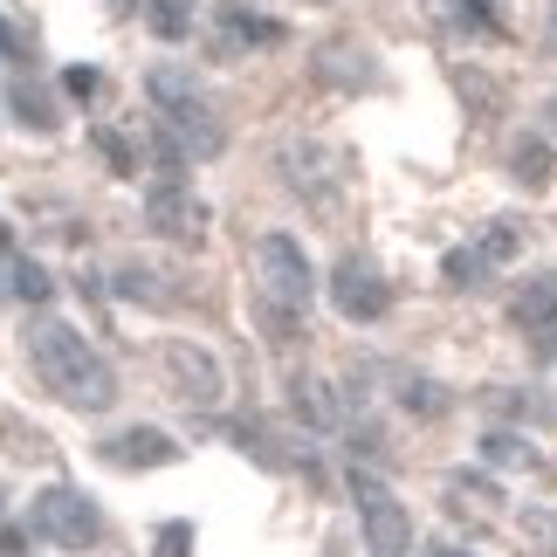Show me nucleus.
<instances>
[{
	"label": "nucleus",
	"instance_id": "1",
	"mask_svg": "<svg viewBox=\"0 0 557 557\" xmlns=\"http://www.w3.org/2000/svg\"><path fill=\"white\" fill-rule=\"evenodd\" d=\"M21 351H28L35 379L49 385L62 406L103 413V406L117 399V372L103 366V351H97L83 331H70L62 317H28V331H21Z\"/></svg>",
	"mask_w": 557,
	"mask_h": 557
},
{
	"label": "nucleus",
	"instance_id": "2",
	"mask_svg": "<svg viewBox=\"0 0 557 557\" xmlns=\"http://www.w3.org/2000/svg\"><path fill=\"white\" fill-rule=\"evenodd\" d=\"M310 289H317V275H310V255L296 234H262L255 242V296H262V331L269 337H289L296 324H304V310H310Z\"/></svg>",
	"mask_w": 557,
	"mask_h": 557
},
{
	"label": "nucleus",
	"instance_id": "3",
	"mask_svg": "<svg viewBox=\"0 0 557 557\" xmlns=\"http://www.w3.org/2000/svg\"><path fill=\"white\" fill-rule=\"evenodd\" d=\"M145 90H152V103H159V124H165V132H173V138L186 145V159H221L227 132H221L213 103L200 97V83H193L186 70H173V62H159V70L145 76Z\"/></svg>",
	"mask_w": 557,
	"mask_h": 557
},
{
	"label": "nucleus",
	"instance_id": "4",
	"mask_svg": "<svg viewBox=\"0 0 557 557\" xmlns=\"http://www.w3.org/2000/svg\"><path fill=\"white\" fill-rule=\"evenodd\" d=\"M351 496H358V530H366V550L372 557L413 550V517H406V503L372 475V468H351Z\"/></svg>",
	"mask_w": 557,
	"mask_h": 557
},
{
	"label": "nucleus",
	"instance_id": "5",
	"mask_svg": "<svg viewBox=\"0 0 557 557\" xmlns=\"http://www.w3.org/2000/svg\"><path fill=\"white\" fill-rule=\"evenodd\" d=\"M28 523L49 544H62V550H90L103 537V509L83 496V488H70V482H49V488H41L35 509H28Z\"/></svg>",
	"mask_w": 557,
	"mask_h": 557
},
{
	"label": "nucleus",
	"instance_id": "6",
	"mask_svg": "<svg viewBox=\"0 0 557 557\" xmlns=\"http://www.w3.org/2000/svg\"><path fill=\"white\" fill-rule=\"evenodd\" d=\"M275 173H283L289 193H304V200H331V193L351 180V159L324 138H289L283 152H275Z\"/></svg>",
	"mask_w": 557,
	"mask_h": 557
},
{
	"label": "nucleus",
	"instance_id": "7",
	"mask_svg": "<svg viewBox=\"0 0 557 557\" xmlns=\"http://www.w3.org/2000/svg\"><path fill=\"white\" fill-rule=\"evenodd\" d=\"M331 304H337V317H351V324H379V317L393 310V283H385V269L372 255H337Z\"/></svg>",
	"mask_w": 557,
	"mask_h": 557
},
{
	"label": "nucleus",
	"instance_id": "8",
	"mask_svg": "<svg viewBox=\"0 0 557 557\" xmlns=\"http://www.w3.org/2000/svg\"><path fill=\"white\" fill-rule=\"evenodd\" d=\"M145 227L193 248V242H207V207L193 200L180 180H152V186H145Z\"/></svg>",
	"mask_w": 557,
	"mask_h": 557
},
{
	"label": "nucleus",
	"instance_id": "9",
	"mask_svg": "<svg viewBox=\"0 0 557 557\" xmlns=\"http://www.w3.org/2000/svg\"><path fill=\"white\" fill-rule=\"evenodd\" d=\"M310 76L324 83V90H372V83H379V55L366 49V41H351V35H331V41L310 49Z\"/></svg>",
	"mask_w": 557,
	"mask_h": 557
},
{
	"label": "nucleus",
	"instance_id": "10",
	"mask_svg": "<svg viewBox=\"0 0 557 557\" xmlns=\"http://www.w3.org/2000/svg\"><path fill=\"white\" fill-rule=\"evenodd\" d=\"M159 372L193 406H213V399H221V385H227L221 366H213V351H200V345H159Z\"/></svg>",
	"mask_w": 557,
	"mask_h": 557
},
{
	"label": "nucleus",
	"instance_id": "11",
	"mask_svg": "<svg viewBox=\"0 0 557 557\" xmlns=\"http://www.w3.org/2000/svg\"><path fill=\"white\" fill-rule=\"evenodd\" d=\"M213 35H221V49H275L289 28L262 8H248V0H221L213 8Z\"/></svg>",
	"mask_w": 557,
	"mask_h": 557
},
{
	"label": "nucleus",
	"instance_id": "12",
	"mask_svg": "<svg viewBox=\"0 0 557 557\" xmlns=\"http://www.w3.org/2000/svg\"><path fill=\"white\" fill-rule=\"evenodd\" d=\"M289 406H296V420H304L310 434H337V426L351 420L345 399H337V385L317 379V372H296V379H289Z\"/></svg>",
	"mask_w": 557,
	"mask_h": 557
},
{
	"label": "nucleus",
	"instance_id": "13",
	"mask_svg": "<svg viewBox=\"0 0 557 557\" xmlns=\"http://www.w3.org/2000/svg\"><path fill=\"white\" fill-rule=\"evenodd\" d=\"M103 461H117V468H173L180 441L159 434V426H124V434L103 441Z\"/></svg>",
	"mask_w": 557,
	"mask_h": 557
},
{
	"label": "nucleus",
	"instance_id": "14",
	"mask_svg": "<svg viewBox=\"0 0 557 557\" xmlns=\"http://www.w3.org/2000/svg\"><path fill=\"white\" fill-rule=\"evenodd\" d=\"M509 324H517V331H550L557 324V269L530 275V283L509 296Z\"/></svg>",
	"mask_w": 557,
	"mask_h": 557
},
{
	"label": "nucleus",
	"instance_id": "15",
	"mask_svg": "<svg viewBox=\"0 0 557 557\" xmlns=\"http://www.w3.org/2000/svg\"><path fill=\"white\" fill-rule=\"evenodd\" d=\"M509 173H517V186H530V193H544V186H550V173H557V159H550V138H537V132H523L517 145H509Z\"/></svg>",
	"mask_w": 557,
	"mask_h": 557
},
{
	"label": "nucleus",
	"instance_id": "16",
	"mask_svg": "<svg viewBox=\"0 0 557 557\" xmlns=\"http://www.w3.org/2000/svg\"><path fill=\"white\" fill-rule=\"evenodd\" d=\"M393 399H399V406H406L413 420H441L447 406H455V393H447V385L420 379V372H399V379H393Z\"/></svg>",
	"mask_w": 557,
	"mask_h": 557
},
{
	"label": "nucleus",
	"instance_id": "17",
	"mask_svg": "<svg viewBox=\"0 0 557 557\" xmlns=\"http://www.w3.org/2000/svg\"><path fill=\"white\" fill-rule=\"evenodd\" d=\"M111 289H117V296H132V304H159V310L180 296V289H173V275H159V269H145V262H124V269L111 275Z\"/></svg>",
	"mask_w": 557,
	"mask_h": 557
},
{
	"label": "nucleus",
	"instance_id": "18",
	"mask_svg": "<svg viewBox=\"0 0 557 557\" xmlns=\"http://www.w3.org/2000/svg\"><path fill=\"white\" fill-rule=\"evenodd\" d=\"M8 111L28 124V132H55V103H49V90H35L28 76H21L14 90H8Z\"/></svg>",
	"mask_w": 557,
	"mask_h": 557
},
{
	"label": "nucleus",
	"instance_id": "19",
	"mask_svg": "<svg viewBox=\"0 0 557 557\" xmlns=\"http://www.w3.org/2000/svg\"><path fill=\"white\" fill-rule=\"evenodd\" d=\"M482 461L488 468H537V447L523 434H482Z\"/></svg>",
	"mask_w": 557,
	"mask_h": 557
},
{
	"label": "nucleus",
	"instance_id": "20",
	"mask_svg": "<svg viewBox=\"0 0 557 557\" xmlns=\"http://www.w3.org/2000/svg\"><path fill=\"white\" fill-rule=\"evenodd\" d=\"M475 248H482L488 262L503 269V262H517V248H523V227H517V221H488V227L475 234Z\"/></svg>",
	"mask_w": 557,
	"mask_h": 557
},
{
	"label": "nucleus",
	"instance_id": "21",
	"mask_svg": "<svg viewBox=\"0 0 557 557\" xmlns=\"http://www.w3.org/2000/svg\"><path fill=\"white\" fill-rule=\"evenodd\" d=\"M488 269H496V262H488V255H482L475 242H468V248H455V255H447V262H441V275H447V283H455V289H475Z\"/></svg>",
	"mask_w": 557,
	"mask_h": 557
},
{
	"label": "nucleus",
	"instance_id": "22",
	"mask_svg": "<svg viewBox=\"0 0 557 557\" xmlns=\"http://www.w3.org/2000/svg\"><path fill=\"white\" fill-rule=\"evenodd\" d=\"M447 503H455V509H482V517H488V509H503V488L475 482V475H455V482H447Z\"/></svg>",
	"mask_w": 557,
	"mask_h": 557
},
{
	"label": "nucleus",
	"instance_id": "23",
	"mask_svg": "<svg viewBox=\"0 0 557 557\" xmlns=\"http://www.w3.org/2000/svg\"><path fill=\"white\" fill-rule=\"evenodd\" d=\"M14 296H21V304H49V296H55V283H49V269H41V262H28V255H21V262H14Z\"/></svg>",
	"mask_w": 557,
	"mask_h": 557
},
{
	"label": "nucleus",
	"instance_id": "24",
	"mask_svg": "<svg viewBox=\"0 0 557 557\" xmlns=\"http://www.w3.org/2000/svg\"><path fill=\"white\" fill-rule=\"evenodd\" d=\"M97 152H103V165H111V173H124V180L138 173V152H132V145H124V132H111V124H103V132H97Z\"/></svg>",
	"mask_w": 557,
	"mask_h": 557
},
{
	"label": "nucleus",
	"instance_id": "25",
	"mask_svg": "<svg viewBox=\"0 0 557 557\" xmlns=\"http://www.w3.org/2000/svg\"><path fill=\"white\" fill-rule=\"evenodd\" d=\"M145 14H152V28H159L165 41H180V35H186V0H152Z\"/></svg>",
	"mask_w": 557,
	"mask_h": 557
},
{
	"label": "nucleus",
	"instance_id": "26",
	"mask_svg": "<svg viewBox=\"0 0 557 557\" xmlns=\"http://www.w3.org/2000/svg\"><path fill=\"white\" fill-rule=\"evenodd\" d=\"M62 90H70V97H76V103H90V97H97V90H103V76H97V70H90V62H70V70H62Z\"/></svg>",
	"mask_w": 557,
	"mask_h": 557
},
{
	"label": "nucleus",
	"instance_id": "27",
	"mask_svg": "<svg viewBox=\"0 0 557 557\" xmlns=\"http://www.w3.org/2000/svg\"><path fill=\"white\" fill-rule=\"evenodd\" d=\"M152 557H193V523H159Z\"/></svg>",
	"mask_w": 557,
	"mask_h": 557
},
{
	"label": "nucleus",
	"instance_id": "28",
	"mask_svg": "<svg viewBox=\"0 0 557 557\" xmlns=\"http://www.w3.org/2000/svg\"><path fill=\"white\" fill-rule=\"evenodd\" d=\"M14 262H21V255H14V227L0 221V296H14Z\"/></svg>",
	"mask_w": 557,
	"mask_h": 557
},
{
	"label": "nucleus",
	"instance_id": "29",
	"mask_svg": "<svg viewBox=\"0 0 557 557\" xmlns=\"http://www.w3.org/2000/svg\"><path fill=\"white\" fill-rule=\"evenodd\" d=\"M21 55H28V41H21L8 21H0V62H21Z\"/></svg>",
	"mask_w": 557,
	"mask_h": 557
},
{
	"label": "nucleus",
	"instance_id": "30",
	"mask_svg": "<svg viewBox=\"0 0 557 557\" xmlns=\"http://www.w3.org/2000/svg\"><path fill=\"white\" fill-rule=\"evenodd\" d=\"M426 557H475V550H455V544H434V550H426Z\"/></svg>",
	"mask_w": 557,
	"mask_h": 557
},
{
	"label": "nucleus",
	"instance_id": "31",
	"mask_svg": "<svg viewBox=\"0 0 557 557\" xmlns=\"http://www.w3.org/2000/svg\"><path fill=\"white\" fill-rule=\"evenodd\" d=\"M537 337H544V358H557V324H550V331H537Z\"/></svg>",
	"mask_w": 557,
	"mask_h": 557
},
{
	"label": "nucleus",
	"instance_id": "32",
	"mask_svg": "<svg viewBox=\"0 0 557 557\" xmlns=\"http://www.w3.org/2000/svg\"><path fill=\"white\" fill-rule=\"evenodd\" d=\"M550 117H557V97H550Z\"/></svg>",
	"mask_w": 557,
	"mask_h": 557
},
{
	"label": "nucleus",
	"instance_id": "33",
	"mask_svg": "<svg viewBox=\"0 0 557 557\" xmlns=\"http://www.w3.org/2000/svg\"><path fill=\"white\" fill-rule=\"evenodd\" d=\"M117 8H132V0H117Z\"/></svg>",
	"mask_w": 557,
	"mask_h": 557
},
{
	"label": "nucleus",
	"instance_id": "34",
	"mask_svg": "<svg viewBox=\"0 0 557 557\" xmlns=\"http://www.w3.org/2000/svg\"><path fill=\"white\" fill-rule=\"evenodd\" d=\"M550 41H557V35H550Z\"/></svg>",
	"mask_w": 557,
	"mask_h": 557
}]
</instances>
